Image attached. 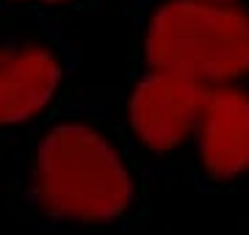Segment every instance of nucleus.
Masks as SVG:
<instances>
[{"label":"nucleus","instance_id":"3","mask_svg":"<svg viewBox=\"0 0 249 235\" xmlns=\"http://www.w3.org/2000/svg\"><path fill=\"white\" fill-rule=\"evenodd\" d=\"M208 86L172 72H155L139 83L130 100V122L152 150H169L199 125Z\"/></svg>","mask_w":249,"mask_h":235},{"label":"nucleus","instance_id":"1","mask_svg":"<svg viewBox=\"0 0 249 235\" xmlns=\"http://www.w3.org/2000/svg\"><path fill=\"white\" fill-rule=\"evenodd\" d=\"M152 69L202 86L249 72V14L216 0H178L152 17L147 36Z\"/></svg>","mask_w":249,"mask_h":235},{"label":"nucleus","instance_id":"2","mask_svg":"<svg viewBox=\"0 0 249 235\" xmlns=\"http://www.w3.org/2000/svg\"><path fill=\"white\" fill-rule=\"evenodd\" d=\"M133 185L103 136L83 125H64L42 141L36 158V197L61 218L103 221L122 213Z\"/></svg>","mask_w":249,"mask_h":235},{"label":"nucleus","instance_id":"4","mask_svg":"<svg viewBox=\"0 0 249 235\" xmlns=\"http://www.w3.org/2000/svg\"><path fill=\"white\" fill-rule=\"evenodd\" d=\"M205 166L216 177L249 169V97L232 86L208 89L199 114Z\"/></svg>","mask_w":249,"mask_h":235},{"label":"nucleus","instance_id":"6","mask_svg":"<svg viewBox=\"0 0 249 235\" xmlns=\"http://www.w3.org/2000/svg\"><path fill=\"white\" fill-rule=\"evenodd\" d=\"M216 3H227V0H216Z\"/></svg>","mask_w":249,"mask_h":235},{"label":"nucleus","instance_id":"5","mask_svg":"<svg viewBox=\"0 0 249 235\" xmlns=\"http://www.w3.org/2000/svg\"><path fill=\"white\" fill-rule=\"evenodd\" d=\"M58 83V67L45 50L0 53V125L22 122L47 105Z\"/></svg>","mask_w":249,"mask_h":235}]
</instances>
